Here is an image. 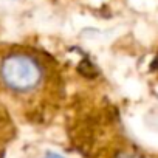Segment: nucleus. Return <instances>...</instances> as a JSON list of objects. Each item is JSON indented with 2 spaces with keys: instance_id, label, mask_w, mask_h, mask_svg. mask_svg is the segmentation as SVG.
<instances>
[{
  "instance_id": "7ed1b4c3",
  "label": "nucleus",
  "mask_w": 158,
  "mask_h": 158,
  "mask_svg": "<svg viewBox=\"0 0 158 158\" xmlns=\"http://www.w3.org/2000/svg\"><path fill=\"white\" fill-rule=\"evenodd\" d=\"M47 158H60V156H59V155H53V153H51V155H48Z\"/></svg>"
},
{
  "instance_id": "f257e3e1",
  "label": "nucleus",
  "mask_w": 158,
  "mask_h": 158,
  "mask_svg": "<svg viewBox=\"0 0 158 158\" xmlns=\"http://www.w3.org/2000/svg\"><path fill=\"white\" fill-rule=\"evenodd\" d=\"M59 77L54 62L37 50L0 51V92L23 106H47L54 99Z\"/></svg>"
},
{
  "instance_id": "f03ea898",
  "label": "nucleus",
  "mask_w": 158,
  "mask_h": 158,
  "mask_svg": "<svg viewBox=\"0 0 158 158\" xmlns=\"http://www.w3.org/2000/svg\"><path fill=\"white\" fill-rule=\"evenodd\" d=\"M3 118H5V112H2V110H0V132H2L3 129H5V121H3Z\"/></svg>"
}]
</instances>
